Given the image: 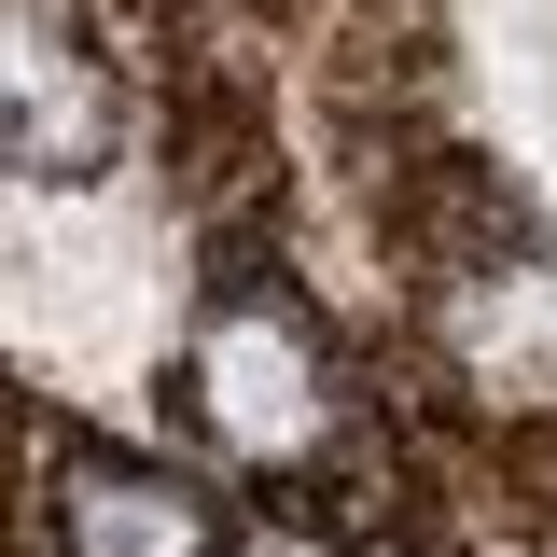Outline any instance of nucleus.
<instances>
[{
    "instance_id": "nucleus-1",
    "label": "nucleus",
    "mask_w": 557,
    "mask_h": 557,
    "mask_svg": "<svg viewBox=\"0 0 557 557\" xmlns=\"http://www.w3.org/2000/svg\"><path fill=\"white\" fill-rule=\"evenodd\" d=\"M182 391H196V432L237 474H307L348 432V376H335V348H321V321L293 293H223L196 321V376Z\"/></svg>"
},
{
    "instance_id": "nucleus-2",
    "label": "nucleus",
    "mask_w": 557,
    "mask_h": 557,
    "mask_svg": "<svg viewBox=\"0 0 557 557\" xmlns=\"http://www.w3.org/2000/svg\"><path fill=\"white\" fill-rule=\"evenodd\" d=\"M432 362L487 418H557V251L487 209L460 251H432Z\"/></svg>"
},
{
    "instance_id": "nucleus-3",
    "label": "nucleus",
    "mask_w": 557,
    "mask_h": 557,
    "mask_svg": "<svg viewBox=\"0 0 557 557\" xmlns=\"http://www.w3.org/2000/svg\"><path fill=\"white\" fill-rule=\"evenodd\" d=\"M126 153V70L70 0H14V182H112Z\"/></svg>"
},
{
    "instance_id": "nucleus-4",
    "label": "nucleus",
    "mask_w": 557,
    "mask_h": 557,
    "mask_svg": "<svg viewBox=\"0 0 557 557\" xmlns=\"http://www.w3.org/2000/svg\"><path fill=\"white\" fill-rule=\"evenodd\" d=\"M42 557H223L209 502L153 460H112V446H70L42 474Z\"/></svg>"
}]
</instances>
